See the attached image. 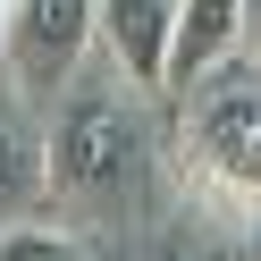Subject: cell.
I'll return each mask as SVG.
<instances>
[{"label": "cell", "instance_id": "obj_5", "mask_svg": "<svg viewBox=\"0 0 261 261\" xmlns=\"http://www.w3.org/2000/svg\"><path fill=\"white\" fill-rule=\"evenodd\" d=\"M244 51V0H177V42H169V93H194L211 68Z\"/></svg>", "mask_w": 261, "mask_h": 261}, {"label": "cell", "instance_id": "obj_2", "mask_svg": "<svg viewBox=\"0 0 261 261\" xmlns=\"http://www.w3.org/2000/svg\"><path fill=\"white\" fill-rule=\"evenodd\" d=\"M143 143L152 135H143V118L118 93H76V101L59 110V126H51V186L68 194V202H85V211H110V202L135 194Z\"/></svg>", "mask_w": 261, "mask_h": 261}, {"label": "cell", "instance_id": "obj_3", "mask_svg": "<svg viewBox=\"0 0 261 261\" xmlns=\"http://www.w3.org/2000/svg\"><path fill=\"white\" fill-rule=\"evenodd\" d=\"M93 42H101V0H9L0 17V59L25 93H59Z\"/></svg>", "mask_w": 261, "mask_h": 261}, {"label": "cell", "instance_id": "obj_4", "mask_svg": "<svg viewBox=\"0 0 261 261\" xmlns=\"http://www.w3.org/2000/svg\"><path fill=\"white\" fill-rule=\"evenodd\" d=\"M169 42H177V0H101V51L135 93H169Z\"/></svg>", "mask_w": 261, "mask_h": 261}, {"label": "cell", "instance_id": "obj_9", "mask_svg": "<svg viewBox=\"0 0 261 261\" xmlns=\"http://www.w3.org/2000/svg\"><path fill=\"white\" fill-rule=\"evenodd\" d=\"M0 17H9V0H0Z\"/></svg>", "mask_w": 261, "mask_h": 261}, {"label": "cell", "instance_id": "obj_6", "mask_svg": "<svg viewBox=\"0 0 261 261\" xmlns=\"http://www.w3.org/2000/svg\"><path fill=\"white\" fill-rule=\"evenodd\" d=\"M42 186H51V143H34L17 118H0V227L25 219L17 202H34Z\"/></svg>", "mask_w": 261, "mask_h": 261}, {"label": "cell", "instance_id": "obj_7", "mask_svg": "<svg viewBox=\"0 0 261 261\" xmlns=\"http://www.w3.org/2000/svg\"><path fill=\"white\" fill-rule=\"evenodd\" d=\"M0 261H93V244L59 219H9L0 227Z\"/></svg>", "mask_w": 261, "mask_h": 261}, {"label": "cell", "instance_id": "obj_8", "mask_svg": "<svg viewBox=\"0 0 261 261\" xmlns=\"http://www.w3.org/2000/svg\"><path fill=\"white\" fill-rule=\"evenodd\" d=\"M244 59L261 68V0H244Z\"/></svg>", "mask_w": 261, "mask_h": 261}, {"label": "cell", "instance_id": "obj_1", "mask_svg": "<svg viewBox=\"0 0 261 261\" xmlns=\"http://www.w3.org/2000/svg\"><path fill=\"white\" fill-rule=\"evenodd\" d=\"M177 177L227 219H261V68L227 59L194 93H177Z\"/></svg>", "mask_w": 261, "mask_h": 261}]
</instances>
